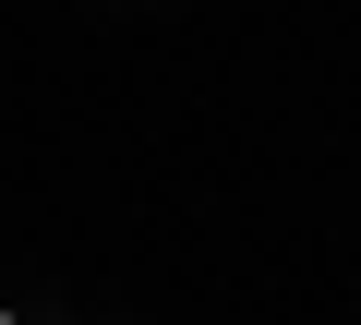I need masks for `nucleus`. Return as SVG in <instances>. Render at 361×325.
I'll return each instance as SVG.
<instances>
[{
  "label": "nucleus",
  "mask_w": 361,
  "mask_h": 325,
  "mask_svg": "<svg viewBox=\"0 0 361 325\" xmlns=\"http://www.w3.org/2000/svg\"><path fill=\"white\" fill-rule=\"evenodd\" d=\"M0 325H13V313H0Z\"/></svg>",
  "instance_id": "obj_1"
}]
</instances>
